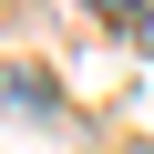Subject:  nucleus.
I'll return each mask as SVG.
<instances>
[{"label":"nucleus","mask_w":154,"mask_h":154,"mask_svg":"<svg viewBox=\"0 0 154 154\" xmlns=\"http://www.w3.org/2000/svg\"><path fill=\"white\" fill-rule=\"evenodd\" d=\"M123 154H154V144H123Z\"/></svg>","instance_id":"2"},{"label":"nucleus","mask_w":154,"mask_h":154,"mask_svg":"<svg viewBox=\"0 0 154 154\" xmlns=\"http://www.w3.org/2000/svg\"><path fill=\"white\" fill-rule=\"evenodd\" d=\"M0 103L31 113V123H51V113H62V93H51V72H41V62H11V72H0Z\"/></svg>","instance_id":"1"}]
</instances>
